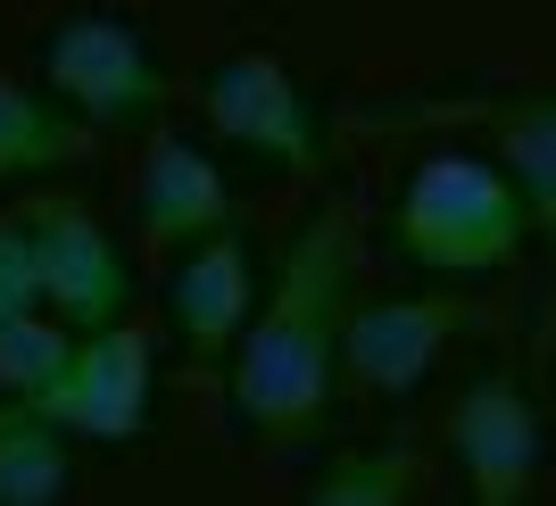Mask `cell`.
Listing matches in <instances>:
<instances>
[{"instance_id":"cell-1","label":"cell","mask_w":556,"mask_h":506,"mask_svg":"<svg viewBox=\"0 0 556 506\" xmlns=\"http://www.w3.org/2000/svg\"><path fill=\"white\" fill-rule=\"evenodd\" d=\"M349 216L316 207L291 250H282L266 300H257L250 332L232 349V415L257 440H307L332 415V382H341V324H349Z\"/></svg>"},{"instance_id":"cell-2","label":"cell","mask_w":556,"mask_h":506,"mask_svg":"<svg viewBox=\"0 0 556 506\" xmlns=\"http://www.w3.org/2000/svg\"><path fill=\"white\" fill-rule=\"evenodd\" d=\"M532 241V207L515 191V175L498 159H473V150H441L424 159L391 207V257H407L416 275H507Z\"/></svg>"},{"instance_id":"cell-3","label":"cell","mask_w":556,"mask_h":506,"mask_svg":"<svg viewBox=\"0 0 556 506\" xmlns=\"http://www.w3.org/2000/svg\"><path fill=\"white\" fill-rule=\"evenodd\" d=\"M42 92L84 134H159L166 116V67L150 34L116 9H75L42 34Z\"/></svg>"},{"instance_id":"cell-4","label":"cell","mask_w":556,"mask_h":506,"mask_svg":"<svg viewBox=\"0 0 556 506\" xmlns=\"http://www.w3.org/2000/svg\"><path fill=\"white\" fill-rule=\"evenodd\" d=\"M25 415L59 423L67 440H141L150 432V407H159V341L150 324H109V332H84L67 349V366L50 374L42 391L17 399Z\"/></svg>"},{"instance_id":"cell-5","label":"cell","mask_w":556,"mask_h":506,"mask_svg":"<svg viewBox=\"0 0 556 506\" xmlns=\"http://www.w3.org/2000/svg\"><path fill=\"white\" fill-rule=\"evenodd\" d=\"M448 457H457L465 506H532L540 457H548V423L523 382V366L490 357L448 407Z\"/></svg>"},{"instance_id":"cell-6","label":"cell","mask_w":556,"mask_h":506,"mask_svg":"<svg viewBox=\"0 0 556 506\" xmlns=\"http://www.w3.org/2000/svg\"><path fill=\"white\" fill-rule=\"evenodd\" d=\"M200 109L225 150H250L282 175H325V109L300 92V75L275 50H225L200 75Z\"/></svg>"},{"instance_id":"cell-7","label":"cell","mask_w":556,"mask_h":506,"mask_svg":"<svg viewBox=\"0 0 556 506\" xmlns=\"http://www.w3.org/2000/svg\"><path fill=\"white\" fill-rule=\"evenodd\" d=\"M25 232H34V257H42V307L67 332H109L134 307V266L116 250V232L100 225L92 207L75 200H34L25 207Z\"/></svg>"},{"instance_id":"cell-8","label":"cell","mask_w":556,"mask_h":506,"mask_svg":"<svg viewBox=\"0 0 556 506\" xmlns=\"http://www.w3.org/2000/svg\"><path fill=\"white\" fill-rule=\"evenodd\" d=\"M465 332V307L441 291H391V300H357L341 324V374H357V391L407 399L432 382L448 341Z\"/></svg>"},{"instance_id":"cell-9","label":"cell","mask_w":556,"mask_h":506,"mask_svg":"<svg viewBox=\"0 0 556 506\" xmlns=\"http://www.w3.org/2000/svg\"><path fill=\"white\" fill-rule=\"evenodd\" d=\"M232 216H241V200H232L225 166L191 134H166L159 125L150 150H141V175H134V232L150 250H191V241L225 232Z\"/></svg>"},{"instance_id":"cell-10","label":"cell","mask_w":556,"mask_h":506,"mask_svg":"<svg viewBox=\"0 0 556 506\" xmlns=\"http://www.w3.org/2000/svg\"><path fill=\"white\" fill-rule=\"evenodd\" d=\"M257 300H266V282H257V250H250V232H241V225L208 232V241H191V250L175 257V275H166L175 332H184L200 357H225V349H241V332H250Z\"/></svg>"},{"instance_id":"cell-11","label":"cell","mask_w":556,"mask_h":506,"mask_svg":"<svg viewBox=\"0 0 556 506\" xmlns=\"http://www.w3.org/2000/svg\"><path fill=\"white\" fill-rule=\"evenodd\" d=\"M92 150V134L75 125L50 92H25L17 75H0V184H34V175H59Z\"/></svg>"},{"instance_id":"cell-12","label":"cell","mask_w":556,"mask_h":506,"mask_svg":"<svg viewBox=\"0 0 556 506\" xmlns=\"http://www.w3.org/2000/svg\"><path fill=\"white\" fill-rule=\"evenodd\" d=\"M67 490H75L67 432L25 415L17 399H0V506H67Z\"/></svg>"},{"instance_id":"cell-13","label":"cell","mask_w":556,"mask_h":506,"mask_svg":"<svg viewBox=\"0 0 556 506\" xmlns=\"http://www.w3.org/2000/svg\"><path fill=\"white\" fill-rule=\"evenodd\" d=\"M490 125H498V166L515 175V191L532 207V232L556 257V116L540 100H498Z\"/></svg>"},{"instance_id":"cell-14","label":"cell","mask_w":556,"mask_h":506,"mask_svg":"<svg viewBox=\"0 0 556 506\" xmlns=\"http://www.w3.org/2000/svg\"><path fill=\"white\" fill-rule=\"evenodd\" d=\"M416 498V440H366L316 465L300 506H407Z\"/></svg>"},{"instance_id":"cell-15","label":"cell","mask_w":556,"mask_h":506,"mask_svg":"<svg viewBox=\"0 0 556 506\" xmlns=\"http://www.w3.org/2000/svg\"><path fill=\"white\" fill-rule=\"evenodd\" d=\"M75 341H84V332H67L50 307H34V316H9V324H0V399L42 391L50 374L67 366V349H75Z\"/></svg>"},{"instance_id":"cell-16","label":"cell","mask_w":556,"mask_h":506,"mask_svg":"<svg viewBox=\"0 0 556 506\" xmlns=\"http://www.w3.org/2000/svg\"><path fill=\"white\" fill-rule=\"evenodd\" d=\"M42 307V257H34V232L25 216H0V324L34 316Z\"/></svg>"},{"instance_id":"cell-17","label":"cell","mask_w":556,"mask_h":506,"mask_svg":"<svg viewBox=\"0 0 556 506\" xmlns=\"http://www.w3.org/2000/svg\"><path fill=\"white\" fill-rule=\"evenodd\" d=\"M532 100H540V109H548V116H556V92H532Z\"/></svg>"}]
</instances>
